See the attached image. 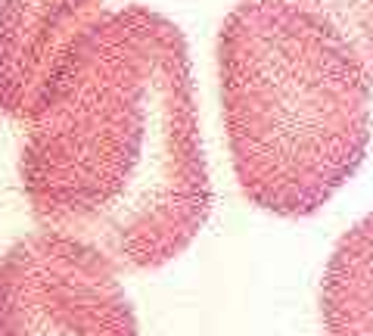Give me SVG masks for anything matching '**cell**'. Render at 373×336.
I'll list each match as a JSON object with an SVG mask.
<instances>
[{"mask_svg": "<svg viewBox=\"0 0 373 336\" xmlns=\"http://www.w3.org/2000/svg\"><path fill=\"white\" fill-rule=\"evenodd\" d=\"M19 178L44 230L119 271L181 255L211 212L184 31L140 3L106 12L28 119Z\"/></svg>", "mask_w": 373, "mask_h": 336, "instance_id": "6da1fadb", "label": "cell"}, {"mask_svg": "<svg viewBox=\"0 0 373 336\" xmlns=\"http://www.w3.org/2000/svg\"><path fill=\"white\" fill-rule=\"evenodd\" d=\"M224 128L243 196L320 212L361 168L373 78L349 44L283 0H240L218 31Z\"/></svg>", "mask_w": 373, "mask_h": 336, "instance_id": "7a4b0ae2", "label": "cell"}, {"mask_svg": "<svg viewBox=\"0 0 373 336\" xmlns=\"http://www.w3.org/2000/svg\"><path fill=\"white\" fill-rule=\"evenodd\" d=\"M0 336H140V327L103 252L41 230L0 255Z\"/></svg>", "mask_w": 373, "mask_h": 336, "instance_id": "3957f363", "label": "cell"}, {"mask_svg": "<svg viewBox=\"0 0 373 336\" xmlns=\"http://www.w3.org/2000/svg\"><path fill=\"white\" fill-rule=\"evenodd\" d=\"M103 0H0V115L28 121Z\"/></svg>", "mask_w": 373, "mask_h": 336, "instance_id": "277c9868", "label": "cell"}, {"mask_svg": "<svg viewBox=\"0 0 373 336\" xmlns=\"http://www.w3.org/2000/svg\"><path fill=\"white\" fill-rule=\"evenodd\" d=\"M324 336H373V209L349 228L320 280Z\"/></svg>", "mask_w": 373, "mask_h": 336, "instance_id": "5b68a950", "label": "cell"}, {"mask_svg": "<svg viewBox=\"0 0 373 336\" xmlns=\"http://www.w3.org/2000/svg\"><path fill=\"white\" fill-rule=\"evenodd\" d=\"M308 12L355 50L373 78V0H283Z\"/></svg>", "mask_w": 373, "mask_h": 336, "instance_id": "8992f818", "label": "cell"}]
</instances>
